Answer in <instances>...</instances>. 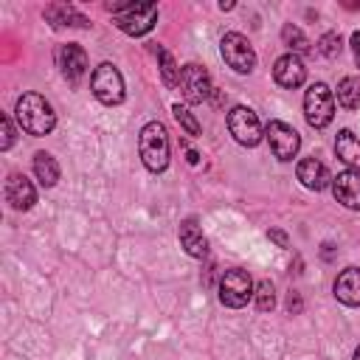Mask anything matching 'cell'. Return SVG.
Returning <instances> with one entry per match:
<instances>
[{
    "mask_svg": "<svg viewBox=\"0 0 360 360\" xmlns=\"http://www.w3.org/2000/svg\"><path fill=\"white\" fill-rule=\"evenodd\" d=\"M56 68L62 70V76L70 82V84H79L82 79H84V73H87V53H84V48H79V45H59L56 48Z\"/></svg>",
    "mask_w": 360,
    "mask_h": 360,
    "instance_id": "11",
    "label": "cell"
},
{
    "mask_svg": "<svg viewBox=\"0 0 360 360\" xmlns=\"http://www.w3.org/2000/svg\"><path fill=\"white\" fill-rule=\"evenodd\" d=\"M253 278L248 276V270L242 267H233V270H225L222 278H219V301L231 309H239L245 307L250 298H253Z\"/></svg>",
    "mask_w": 360,
    "mask_h": 360,
    "instance_id": "6",
    "label": "cell"
},
{
    "mask_svg": "<svg viewBox=\"0 0 360 360\" xmlns=\"http://www.w3.org/2000/svg\"><path fill=\"white\" fill-rule=\"evenodd\" d=\"M34 174H37V180L45 188L56 186V180H59V163H56V158L48 155V152H37L34 155Z\"/></svg>",
    "mask_w": 360,
    "mask_h": 360,
    "instance_id": "19",
    "label": "cell"
},
{
    "mask_svg": "<svg viewBox=\"0 0 360 360\" xmlns=\"http://www.w3.org/2000/svg\"><path fill=\"white\" fill-rule=\"evenodd\" d=\"M352 51H354V62H357V68H360V31L352 34Z\"/></svg>",
    "mask_w": 360,
    "mask_h": 360,
    "instance_id": "30",
    "label": "cell"
},
{
    "mask_svg": "<svg viewBox=\"0 0 360 360\" xmlns=\"http://www.w3.org/2000/svg\"><path fill=\"white\" fill-rule=\"evenodd\" d=\"M197 160H200V155L194 149H188V163H197Z\"/></svg>",
    "mask_w": 360,
    "mask_h": 360,
    "instance_id": "31",
    "label": "cell"
},
{
    "mask_svg": "<svg viewBox=\"0 0 360 360\" xmlns=\"http://www.w3.org/2000/svg\"><path fill=\"white\" fill-rule=\"evenodd\" d=\"M228 129L236 138V143H242V146H256L264 138L262 121L250 107H233L228 112Z\"/></svg>",
    "mask_w": 360,
    "mask_h": 360,
    "instance_id": "9",
    "label": "cell"
},
{
    "mask_svg": "<svg viewBox=\"0 0 360 360\" xmlns=\"http://www.w3.org/2000/svg\"><path fill=\"white\" fill-rule=\"evenodd\" d=\"M352 360H360V346L354 349V357H352Z\"/></svg>",
    "mask_w": 360,
    "mask_h": 360,
    "instance_id": "32",
    "label": "cell"
},
{
    "mask_svg": "<svg viewBox=\"0 0 360 360\" xmlns=\"http://www.w3.org/2000/svg\"><path fill=\"white\" fill-rule=\"evenodd\" d=\"M155 53H158V59H160V76H163V84H166V87H177V84H180V68H177L174 56H172L163 45H158Z\"/></svg>",
    "mask_w": 360,
    "mask_h": 360,
    "instance_id": "22",
    "label": "cell"
},
{
    "mask_svg": "<svg viewBox=\"0 0 360 360\" xmlns=\"http://www.w3.org/2000/svg\"><path fill=\"white\" fill-rule=\"evenodd\" d=\"M335 298L346 307H360V267H346L335 278Z\"/></svg>",
    "mask_w": 360,
    "mask_h": 360,
    "instance_id": "16",
    "label": "cell"
},
{
    "mask_svg": "<svg viewBox=\"0 0 360 360\" xmlns=\"http://www.w3.org/2000/svg\"><path fill=\"white\" fill-rule=\"evenodd\" d=\"M281 39H284V45L290 48V53H295V56H301V53H309L312 48H309V39L304 37V31L301 28H295L292 22H287L284 28H281Z\"/></svg>",
    "mask_w": 360,
    "mask_h": 360,
    "instance_id": "23",
    "label": "cell"
},
{
    "mask_svg": "<svg viewBox=\"0 0 360 360\" xmlns=\"http://www.w3.org/2000/svg\"><path fill=\"white\" fill-rule=\"evenodd\" d=\"M0 127H3V138H0V149H8V146L14 143V127H11V121H8V115H3V118H0Z\"/></svg>",
    "mask_w": 360,
    "mask_h": 360,
    "instance_id": "27",
    "label": "cell"
},
{
    "mask_svg": "<svg viewBox=\"0 0 360 360\" xmlns=\"http://www.w3.org/2000/svg\"><path fill=\"white\" fill-rule=\"evenodd\" d=\"M340 48H343V42H340V34H338V31H326V34L318 39V51H321L326 59H335V56L340 53Z\"/></svg>",
    "mask_w": 360,
    "mask_h": 360,
    "instance_id": "25",
    "label": "cell"
},
{
    "mask_svg": "<svg viewBox=\"0 0 360 360\" xmlns=\"http://www.w3.org/2000/svg\"><path fill=\"white\" fill-rule=\"evenodd\" d=\"M138 152L149 172H163L169 166V132L160 121H149L138 135Z\"/></svg>",
    "mask_w": 360,
    "mask_h": 360,
    "instance_id": "2",
    "label": "cell"
},
{
    "mask_svg": "<svg viewBox=\"0 0 360 360\" xmlns=\"http://www.w3.org/2000/svg\"><path fill=\"white\" fill-rule=\"evenodd\" d=\"M110 11H112L115 25L129 37H143L146 31H152L158 20L155 3H121V6H110Z\"/></svg>",
    "mask_w": 360,
    "mask_h": 360,
    "instance_id": "3",
    "label": "cell"
},
{
    "mask_svg": "<svg viewBox=\"0 0 360 360\" xmlns=\"http://www.w3.org/2000/svg\"><path fill=\"white\" fill-rule=\"evenodd\" d=\"M90 87H93V96H96L101 104H107V107L124 101V76H121L118 68L110 65V62H101V65L93 70Z\"/></svg>",
    "mask_w": 360,
    "mask_h": 360,
    "instance_id": "5",
    "label": "cell"
},
{
    "mask_svg": "<svg viewBox=\"0 0 360 360\" xmlns=\"http://www.w3.org/2000/svg\"><path fill=\"white\" fill-rule=\"evenodd\" d=\"M304 115L309 121V127L323 129L332 115H335V96L323 82H312L304 93Z\"/></svg>",
    "mask_w": 360,
    "mask_h": 360,
    "instance_id": "4",
    "label": "cell"
},
{
    "mask_svg": "<svg viewBox=\"0 0 360 360\" xmlns=\"http://www.w3.org/2000/svg\"><path fill=\"white\" fill-rule=\"evenodd\" d=\"M219 51H222L225 65L233 68L236 73H250L256 68V51H253V45L248 42V37H242L236 31H228L222 37Z\"/></svg>",
    "mask_w": 360,
    "mask_h": 360,
    "instance_id": "7",
    "label": "cell"
},
{
    "mask_svg": "<svg viewBox=\"0 0 360 360\" xmlns=\"http://www.w3.org/2000/svg\"><path fill=\"white\" fill-rule=\"evenodd\" d=\"M335 152H338V158H340L346 166H352V169L360 172V141L354 138L352 129H340V132H338V138H335Z\"/></svg>",
    "mask_w": 360,
    "mask_h": 360,
    "instance_id": "18",
    "label": "cell"
},
{
    "mask_svg": "<svg viewBox=\"0 0 360 360\" xmlns=\"http://www.w3.org/2000/svg\"><path fill=\"white\" fill-rule=\"evenodd\" d=\"M180 245H183V248H186V253H188V256H194V259H202V256L208 253V242H205L202 228L197 225V219H194V217H188V219H183V222H180Z\"/></svg>",
    "mask_w": 360,
    "mask_h": 360,
    "instance_id": "17",
    "label": "cell"
},
{
    "mask_svg": "<svg viewBox=\"0 0 360 360\" xmlns=\"http://www.w3.org/2000/svg\"><path fill=\"white\" fill-rule=\"evenodd\" d=\"M332 194L340 205L360 211V172H338V177H332Z\"/></svg>",
    "mask_w": 360,
    "mask_h": 360,
    "instance_id": "14",
    "label": "cell"
},
{
    "mask_svg": "<svg viewBox=\"0 0 360 360\" xmlns=\"http://www.w3.org/2000/svg\"><path fill=\"white\" fill-rule=\"evenodd\" d=\"M338 101L346 110H357L360 107V79L357 76H343L338 82Z\"/></svg>",
    "mask_w": 360,
    "mask_h": 360,
    "instance_id": "21",
    "label": "cell"
},
{
    "mask_svg": "<svg viewBox=\"0 0 360 360\" xmlns=\"http://www.w3.org/2000/svg\"><path fill=\"white\" fill-rule=\"evenodd\" d=\"M267 236H270V239H273V242H276L278 248H290V239H287V233H284V231H278V228H273V231H270Z\"/></svg>",
    "mask_w": 360,
    "mask_h": 360,
    "instance_id": "29",
    "label": "cell"
},
{
    "mask_svg": "<svg viewBox=\"0 0 360 360\" xmlns=\"http://www.w3.org/2000/svg\"><path fill=\"white\" fill-rule=\"evenodd\" d=\"M14 115H17V124L28 132V135H48L53 127H56V112L53 107L39 96V93H25L17 98V107H14Z\"/></svg>",
    "mask_w": 360,
    "mask_h": 360,
    "instance_id": "1",
    "label": "cell"
},
{
    "mask_svg": "<svg viewBox=\"0 0 360 360\" xmlns=\"http://www.w3.org/2000/svg\"><path fill=\"white\" fill-rule=\"evenodd\" d=\"M6 200L14 211H28L34 202H37V191L31 186V180L20 172H11L8 180H6Z\"/></svg>",
    "mask_w": 360,
    "mask_h": 360,
    "instance_id": "13",
    "label": "cell"
},
{
    "mask_svg": "<svg viewBox=\"0 0 360 360\" xmlns=\"http://www.w3.org/2000/svg\"><path fill=\"white\" fill-rule=\"evenodd\" d=\"M295 174H298V180L309 188V191H323L329 183H332V177H329V169L318 160V158H304V160H298V169H295Z\"/></svg>",
    "mask_w": 360,
    "mask_h": 360,
    "instance_id": "15",
    "label": "cell"
},
{
    "mask_svg": "<svg viewBox=\"0 0 360 360\" xmlns=\"http://www.w3.org/2000/svg\"><path fill=\"white\" fill-rule=\"evenodd\" d=\"M172 112H174V118H177V124L188 132V135H200V121L191 115V110L188 107H183V104H174L172 107Z\"/></svg>",
    "mask_w": 360,
    "mask_h": 360,
    "instance_id": "26",
    "label": "cell"
},
{
    "mask_svg": "<svg viewBox=\"0 0 360 360\" xmlns=\"http://www.w3.org/2000/svg\"><path fill=\"white\" fill-rule=\"evenodd\" d=\"M267 143H270V152L278 158V160H292L298 155V146H301V138L298 132L284 124V121H270L267 124Z\"/></svg>",
    "mask_w": 360,
    "mask_h": 360,
    "instance_id": "10",
    "label": "cell"
},
{
    "mask_svg": "<svg viewBox=\"0 0 360 360\" xmlns=\"http://www.w3.org/2000/svg\"><path fill=\"white\" fill-rule=\"evenodd\" d=\"M253 301H256V309H259V312H270V309L276 307V290H273V284H270L267 278L256 284Z\"/></svg>",
    "mask_w": 360,
    "mask_h": 360,
    "instance_id": "24",
    "label": "cell"
},
{
    "mask_svg": "<svg viewBox=\"0 0 360 360\" xmlns=\"http://www.w3.org/2000/svg\"><path fill=\"white\" fill-rule=\"evenodd\" d=\"M45 17H48L53 25H76V28H87V25H90L87 17L79 14V11L70 8V6H48V8H45Z\"/></svg>",
    "mask_w": 360,
    "mask_h": 360,
    "instance_id": "20",
    "label": "cell"
},
{
    "mask_svg": "<svg viewBox=\"0 0 360 360\" xmlns=\"http://www.w3.org/2000/svg\"><path fill=\"white\" fill-rule=\"evenodd\" d=\"M301 309H304V301H301V295L292 290V292L287 295V312H290V315H298Z\"/></svg>",
    "mask_w": 360,
    "mask_h": 360,
    "instance_id": "28",
    "label": "cell"
},
{
    "mask_svg": "<svg viewBox=\"0 0 360 360\" xmlns=\"http://www.w3.org/2000/svg\"><path fill=\"white\" fill-rule=\"evenodd\" d=\"M273 79H276V84H281L284 90L301 87V84L307 82V65H304V59L295 56V53L278 56L276 65H273Z\"/></svg>",
    "mask_w": 360,
    "mask_h": 360,
    "instance_id": "12",
    "label": "cell"
},
{
    "mask_svg": "<svg viewBox=\"0 0 360 360\" xmlns=\"http://www.w3.org/2000/svg\"><path fill=\"white\" fill-rule=\"evenodd\" d=\"M180 90H183V98L188 101V104H202V101H208L211 98V76H208V70L202 68V65H194V62H188V65H183L180 68V84H177Z\"/></svg>",
    "mask_w": 360,
    "mask_h": 360,
    "instance_id": "8",
    "label": "cell"
}]
</instances>
